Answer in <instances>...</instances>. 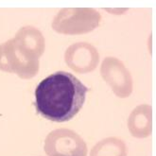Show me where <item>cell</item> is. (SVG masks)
Returning <instances> with one entry per match:
<instances>
[{"label":"cell","instance_id":"2","mask_svg":"<svg viewBox=\"0 0 156 156\" xmlns=\"http://www.w3.org/2000/svg\"><path fill=\"white\" fill-rule=\"evenodd\" d=\"M101 15L92 8H66L55 15L52 29L62 34L80 35L93 31L98 27Z\"/></svg>","mask_w":156,"mask_h":156},{"label":"cell","instance_id":"6","mask_svg":"<svg viewBox=\"0 0 156 156\" xmlns=\"http://www.w3.org/2000/svg\"><path fill=\"white\" fill-rule=\"evenodd\" d=\"M65 61L67 66L79 74L93 72L99 62L98 49L86 42L75 43L65 52Z\"/></svg>","mask_w":156,"mask_h":156},{"label":"cell","instance_id":"7","mask_svg":"<svg viewBox=\"0 0 156 156\" xmlns=\"http://www.w3.org/2000/svg\"><path fill=\"white\" fill-rule=\"evenodd\" d=\"M130 133L134 138L143 139L152 133V109L149 104L136 106L129 115L127 122Z\"/></svg>","mask_w":156,"mask_h":156},{"label":"cell","instance_id":"8","mask_svg":"<svg viewBox=\"0 0 156 156\" xmlns=\"http://www.w3.org/2000/svg\"><path fill=\"white\" fill-rule=\"evenodd\" d=\"M14 42L25 51L40 59L44 52L45 41L43 33L32 26L19 29L13 38Z\"/></svg>","mask_w":156,"mask_h":156},{"label":"cell","instance_id":"10","mask_svg":"<svg viewBox=\"0 0 156 156\" xmlns=\"http://www.w3.org/2000/svg\"><path fill=\"white\" fill-rule=\"evenodd\" d=\"M105 10L111 13H115V14H121L122 12H126L127 9H113V10H110V9H105Z\"/></svg>","mask_w":156,"mask_h":156},{"label":"cell","instance_id":"3","mask_svg":"<svg viewBox=\"0 0 156 156\" xmlns=\"http://www.w3.org/2000/svg\"><path fill=\"white\" fill-rule=\"evenodd\" d=\"M40 61L18 45L13 38L0 44V70L30 80L39 71Z\"/></svg>","mask_w":156,"mask_h":156},{"label":"cell","instance_id":"1","mask_svg":"<svg viewBox=\"0 0 156 156\" xmlns=\"http://www.w3.org/2000/svg\"><path fill=\"white\" fill-rule=\"evenodd\" d=\"M88 91V87L71 73L57 71L36 87V111L49 121L67 122L81 110Z\"/></svg>","mask_w":156,"mask_h":156},{"label":"cell","instance_id":"5","mask_svg":"<svg viewBox=\"0 0 156 156\" xmlns=\"http://www.w3.org/2000/svg\"><path fill=\"white\" fill-rule=\"evenodd\" d=\"M100 75L112 88L114 94L125 98L130 97L133 89V80L130 71L122 61L115 57H106L100 66Z\"/></svg>","mask_w":156,"mask_h":156},{"label":"cell","instance_id":"9","mask_svg":"<svg viewBox=\"0 0 156 156\" xmlns=\"http://www.w3.org/2000/svg\"><path fill=\"white\" fill-rule=\"evenodd\" d=\"M125 142L117 137H106L98 141L90 151V156H127Z\"/></svg>","mask_w":156,"mask_h":156},{"label":"cell","instance_id":"4","mask_svg":"<svg viewBox=\"0 0 156 156\" xmlns=\"http://www.w3.org/2000/svg\"><path fill=\"white\" fill-rule=\"evenodd\" d=\"M44 150L48 156H87L88 153L82 137L66 128L50 132L44 139Z\"/></svg>","mask_w":156,"mask_h":156}]
</instances>
